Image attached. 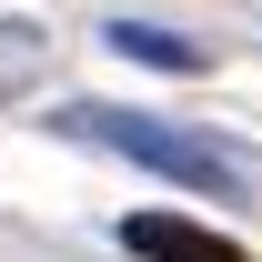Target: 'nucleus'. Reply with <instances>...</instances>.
<instances>
[{
	"instance_id": "1",
	"label": "nucleus",
	"mask_w": 262,
	"mask_h": 262,
	"mask_svg": "<svg viewBox=\"0 0 262 262\" xmlns=\"http://www.w3.org/2000/svg\"><path fill=\"white\" fill-rule=\"evenodd\" d=\"M51 131L91 141V151H111V162H131V171H162V182H182V192H202V202H252V182H262L252 151H232V141H212V131H192V121H162V111L61 101Z\"/></svg>"
},
{
	"instance_id": "2",
	"label": "nucleus",
	"mask_w": 262,
	"mask_h": 262,
	"mask_svg": "<svg viewBox=\"0 0 262 262\" xmlns=\"http://www.w3.org/2000/svg\"><path fill=\"white\" fill-rule=\"evenodd\" d=\"M111 242H121V252H141V262H252L242 242H222L212 222H182V212H121V222H111Z\"/></svg>"
},
{
	"instance_id": "3",
	"label": "nucleus",
	"mask_w": 262,
	"mask_h": 262,
	"mask_svg": "<svg viewBox=\"0 0 262 262\" xmlns=\"http://www.w3.org/2000/svg\"><path fill=\"white\" fill-rule=\"evenodd\" d=\"M111 51L121 61H141V71H171V81H192V71H212V51H202L192 31H162V20H111Z\"/></svg>"
}]
</instances>
